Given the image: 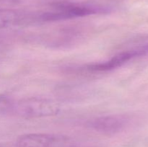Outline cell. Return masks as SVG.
<instances>
[{"label": "cell", "instance_id": "6da1fadb", "mask_svg": "<svg viewBox=\"0 0 148 147\" xmlns=\"http://www.w3.org/2000/svg\"><path fill=\"white\" fill-rule=\"evenodd\" d=\"M54 11L40 14L43 21H57L61 20L84 17L105 11L103 7L93 4H76L68 1H59L52 4Z\"/></svg>", "mask_w": 148, "mask_h": 147}, {"label": "cell", "instance_id": "7a4b0ae2", "mask_svg": "<svg viewBox=\"0 0 148 147\" xmlns=\"http://www.w3.org/2000/svg\"><path fill=\"white\" fill-rule=\"evenodd\" d=\"M16 113L26 118H43L55 115L59 106L51 99L42 97H29L20 99L13 107Z\"/></svg>", "mask_w": 148, "mask_h": 147}, {"label": "cell", "instance_id": "3957f363", "mask_svg": "<svg viewBox=\"0 0 148 147\" xmlns=\"http://www.w3.org/2000/svg\"><path fill=\"white\" fill-rule=\"evenodd\" d=\"M17 147H75L69 138L49 133H27L18 137Z\"/></svg>", "mask_w": 148, "mask_h": 147}, {"label": "cell", "instance_id": "277c9868", "mask_svg": "<svg viewBox=\"0 0 148 147\" xmlns=\"http://www.w3.org/2000/svg\"><path fill=\"white\" fill-rule=\"evenodd\" d=\"M129 120L130 119L127 115L113 114L95 118L90 122V125L98 132L111 135L123 131L128 124Z\"/></svg>", "mask_w": 148, "mask_h": 147}, {"label": "cell", "instance_id": "5b68a950", "mask_svg": "<svg viewBox=\"0 0 148 147\" xmlns=\"http://www.w3.org/2000/svg\"><path fill=\"white\" fill-rule=\"evenodd\" d=\"M140 56H143V53L138 48L134 46L130 50L120 52L107 61L88 65V69L92 71H106L119 67L131 59Z\"/></svg>", "mask_w": 148, "mask_h": 147}, {"label": "cell", "instance_id": "8992f818", "mask_svg": "<svg viewBox=\"0 0 148 147\" xmlns=\"http://www.w3.org/2000/svg\"><path fill=\"white\" fill-rule=\"evenodd\" d=\"M20 14L12 10H1L0 11V26L7 27L19 22Z\"/></svg>", "mask_w": 148, "mask_h": 147}, {"label": "cell", "instance_id": "52a82bcc", "mask_svg": "<svg viewBox=\"0 0 148 147\" xmlns=\"http://www.w3.org/2000/svg\"><path fill=\"white\" fill-rule=\"evenodd\" d=\"M135 46H137L141 50L143 56H148V36L142 39L140 43Z\"/></svg>", "mask_w": 148, "mask_h": 147}, {"label": "cell", "instance_id": "ba28073f", "mask_svg": "<svg viewBox=\"0 0 148 147\" xmlns=\"http://www.w3.org/2000/svg\"><path fill=\"white\" fill-rule=\"evenodd\" d=\"M0 147H5V146H1V145H0Z\"/></svg>", "mask_w": 148, "mask_h": 147}]
</instances>
